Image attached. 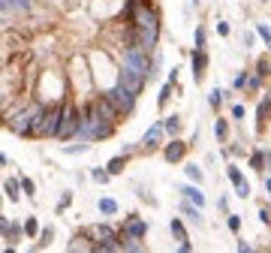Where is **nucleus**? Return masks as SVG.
Segmentation results:
<instances>
[{
    "mask_svg": "<svg viewBox=\"0 0 271 253\" xmlns=\"http://www.w3.org/2000/svg\"><path fill=\"white\" fill-rule=\"evenodd\" d=\"M9 229H12V223L6 220V217H3V214H0V235H3V238H6V235H9Z\"/></svg>",
    "mask_w": 271,
    "mask_h": 253,
    "instance_id": "nucleus-29",
    "label": "nucleus"
},
{
    "mask_svg": "<svg viewBox=\"0 0 271 253\" xmlns=\"http://www.w3.org/2000/svg\"><path fill=\"white\" fill-rule=\"evenodd\" d=\"M6 24H9V18H6V15H3V12H0V30H3V27H6Z\"/></svg>",
    "mask_w": 271,
    "mask_h": 253,
    "instance_id": "nucleus-39",
    "label": "nucleus"
},
{
    "mask_svg": "<svg viewBox=\"0 0 271 253\" xmlns=\"http://www.w3.org/2000/svg\"><path fill=\"white\" fill-rule=\"evenodd\" d=\"M127 160H130V154H127V151H124V154H118V157H111V160H108V166H106V169H108V175H121V172H124V166H127Z\"/></svg>",
    "mask_w": 271,
    "mask_h": 253,
    "instance_id": "nucleus-14",
    "label": "nucleus"
},
{
    "mask_svg": "<svg viewBox=\"0 0 271 253\" xmlns=\"http://www.w3.org/2000/svg\"><path fill=\"white\" fill-rule=\"evenodd\" d=\"M268 46H271V43H268Z\"/></svg>",
    "mask_w": 271,
    "mask_h": 253,
    "instance_id": "nucleus-44",
    "label": "nucleus"
},
{
    "mask_svg": "<svg viewBox=\"0 0 271 253\" xmlns=\"http://www.w3.org/2000/svg\"><path fill=\"white\" fill-rule=\"evenodd\" d=\"M0 205H3V196H0Z\"/></svg>",
    "mask_w": 271,
    "mask_h": 253,
    "instance_id": "nucleus-42",
    "label": "nucleus"
},
{
    "mask_svg": "<svg viewBox=\"0 0 271 253\" xmlns=\"http://www.w3.org/2000/svg\"><path fill=\"white\" fill-rule=\"evenodd\" d=\"M217 139H226V121H217Z\"/></svg>",
    "mask_w": 271,
    "mask_h": 253,
    "instance_id": "nucleus-34",
    "label": "nucleus"
},
{
    "mask_svg": "<svg viewBox=\"0 0 271 253\" xmlns=\"http://www.w3.org/2000/svg\"><path fill=\"white\" fill-rule=\"evenodd\" d=\"M268 163H271V157H268Z\"/></svg>",
    "mask_w": 271,
    "mask_h": 253,
    "instance_id": "nucleus-43",
    "label": "nucleus"
},
{
    "mask_svg": "<svg viewBox=\"0 0 271 253\" xmlns=\"http://www.w3.org/2000/svg\"><path fill=\"white\" fill-rule=\"evenodd\" d=\"M247 88H250V91H259V88H262V76H250V79H247Z\"/></svg>",
    "mask_w": 271,
    "mask_h": 253,
    "instance_id": "nucleus-30",
    "label": "nucleus"
},
{
    "mask_svg": "<svg viewBox=\"0 0 271 253\" xmlns=\"http://www.w3.org/2000/svg\"><path fill=\"white\" fill-rule=\"evenodd\" d=\"M259 76H262V79L268 76V60H259Z\"/></svg>",
    "mask_w": 271,
    "mask_h": 253,
    "instance_id": "nucleus-37",
    "label": "nucleus"
},
{
    "mask_svg": "<svg viewBox=\"0 0 271 253\" xmlns=\"http://www.w3.org/2000/svg\"><path fill=\"white\" fill-rule=\"evenodd\" d=\"M100 214H106V217L118 214V202H114V199H100Z\"/></svg>",
    "mask_w": 271,
    "mask_h": 253,
    "instance_id": "nucleus-18",
    "label": "nucleus"
},
{
    "mask_svg": "<svg viewBox=\"0 0 271 253\" xmlns=\"http://www.w3.org/2000/svg\"><path fill=\"white\" fill-rule=\"evenodd\" d=\"M88 151V142H82V145H63V154H85Z\"/></svg>",
    "mask_w": 271,
    "mask_h": 253,
    "instance_id": "nucleus-23",
    "label": "nucleus"
},
{
    "mask_svg": "<svg viewBox=\"0 0 271 253\" xmlns=\"http://www.w3.org/2000/svg\"><path fill=\"white\" fill-rule=\"evenodd\" d=\"M60 115H63V102H46L43 112L33 118L30 124V139H54L57 127H60Z\"/></svg>",
    "mask_w": 271,
    "mask_h": 253,
    "instance_id": "nucleus-1",
    "label": "nucleus"
},
{
    "mask_svg": "<svg viewBox=\"0 0 271 253\" xmlns=\"http://www.w3.org/2000/svg\"><path fill=\"white\" fill-rule=\"evenodd\" d=\"M6 163H9V160H6V154H0V166H6Z\"/></svg>",
    "mask_w": 271,
    "mask_h": 253,
    "instance_id": "nucleus-40",
    "label": "nucleus"
},
{
    "mask_svg": "<svg viewBox=\"0 0 271 253\" xmlns=\"http://www.w3.org/2000/svg\"><path fill=\"white\" fill-rule=\"evenodd\" d=\"M226 175H229V181H232V184H235L238 196H250V187H247V181H244V175H241L235 166H229V169H226Z\"/></svg>",
    "mask_w": 271,
    "mask_h": 253,
    "instance_id": "nucleus-12",
    "label": "nucleus"
},
{
    "mask_svg": "<svg viewBox=\"0 0 271 253\" xmlns=\"http://www.w3.org/2000/svg\"><path fill=\"white\" fill-rule=\"evenodd\" d=\"M52 238H54V229H52V226H46V229L40 232V247H46V244H52Z\"/></svg>",
    "mask_w": 271,
    "mask_h": 253,
    "instance_id": "nucleus-26",
    "label": "nucleus"
},
{
    "mask_svg": "<svg viewBox=\"0 0 271 253\" xmlns=\"http://www.w3.org/2000/svg\"><path fill=\"white\" fill-rule=\"evenodd\" d=\"M265 190H268V193H271V178H268V181H265Z\"/></svg>",
    "mask_w": 271,
    "mask_h": 253,
    "instance_id": "nucleus-41",
    "label": "nucleus"
},
{
    "mask_svg": "<svg viewBox=\"0 0 271 253\" xmlns=\"http://www.w3.org/2000/svg\"><path fill=\"white\" fill-rule=\"evenodd\" d=\"M181 214H184V217H190V220H196V223L202 220V217H199V205H193L190 199H184V202H181Z\"/></svg>",
    "mask_w": 271,
    "mask_h": 253,
    "instance_id": "nucleus-16",
    "label": "nucleus"
},
{
    "mask_svg": "<svg viewBox=\"0 0 271 253\" xmlns=\"http://www.w3.org/2000/svg\"><path fill=\"white\" fill-rule=\"evenodd\" d=\"M163 124H154L148 133H145V139H142V148L145 151H157V145H160V139H163Z\"/></svg>",
    "mask_w": 271,
    "mask_h": 253,
    "instance_id": "nucleus-8",
    "label": "nucleus"
},
{
    "mask_svg": "<svg viewBox=\"0 0 271 253\" xmlns=\"http://www.w3.org/2000/svg\"><path fill=\"white\" fill-rule=\"evenodd\" d=\"M118 82H121L127 91H133V94L139 97V94H142V88H145V82H148V76H145V72L130 69V66H121V69H118Z\"/></svg>",
    "mask_w": 271,
    "mask_h": 253,
    "instance_id": "nucleus-6",
    "label": "nucleus"
},
{
    "mask_svg": "<svg viewBox=\"0 0 271 253\" xmlns=\"http://www.w3.org/2000/svg\"><path fill=\"white\" fill-rule=\"evenodd\" d=\"M24 235H30V238L40 235V223H36V217H27V220H24Z\"/></svg>",
    "mask_w": 271,
    "mask_h": 253,
    "instance_id": "nucleus-20",
    "label": "nucleus"
},
{
    "mask_svg": "<svg viewBox=\"0 0 271 253\" xmlns=\"http://www.w3.org/2000/svg\"><path fill=\"white\" fill-rule=\"evenodd\" d=\"M196 49H205V27L196 30Z\"/></svg>",
    "mask_w": 271,
    "mask_h": 253,
    "instance_id": "nucleus-32",
    "label": "nucleus"
},
{
    "mask_svg": "<svg viewBox=\"0 0 271 253\" xmlns=\"http://www.w3.org/2000/svg\"><path fill=\"white\" fill-rule=\"evenodd\" d=\"M184 169H187V175H190V181H196V184H199V181H202V169H199L196 163H187Z\"/></svg>",
    "mask_w": 271,
    "mask_h": 253,
    "instance_id": "nucleus-22",
    "label": "nucleus"
},
{
    "mask_svg": "<svg viewBox=\"0 0 271 253\" xmlns=\"http://www.w3.org/2000/svg\"><path fill=\"white\" fill-rule=\"evenodd\" d=\"M205 66H208V54H205V49H193V76H196V82H202Z\"/></svg>",
    "mask_w": 271,
    "mask_h": 253,
    "instance_id": "nucleus-9",
    "label": "nucleus"
},
{
    "mask_svg": "<svg viewBox=\"0 0 271 253\" xmlns=\"http://www.w3.org/2000/svg\"><path fill=\"white\" fill-rule=\"evenodd\" d=\"M43 105H46V102L40 100V102H30L27 108H21V112H15V115L9 118V130H12L15 136H27V133H30V124H33V118L43 112Z\"/></svg>",
    "mask_w": 271,
    "mask_h": 253,
    "instance_id": "nucleus-5",
    "label": "nucleus"
},
{
    "mask_svg": "<svg viewBox=\"0 0 271 253\" xmlns=\"http://www.w3.org/2000/svg\"><path fill=\"white\" fill-rule=\"evenodd\" d=\"M18 181H21V190H24L27 196H33V193H36V187H33V181H30V178H18Z\"/></svg>",
    "mask_w": 271,
    "mask_h": 253,
    "instance_id": "nucleus-28",
    "label": "nucleus"
},
{
    "mask_svg": "<svg viewBox=\"0 0 271 253\" xmlns=\"http://www.w3.org/2000/svg\"><path fill=\"white\" fill-rule=\"evenodd\" d=\"M121 235H130V238H139V241H142V238L148 235V223L142 220V217H136V214H133L130 220L121 226Z\"/></svg>",
    "mask_w": 271,
    "mask_h": 253,
    "instance_id": "nucleus-7",
    "label": "nucleus"
},
{
    "mask_svg": "<svg viewBox=\"0 0 271 253\" xmlns=\"http://www.w3.org/2000/svg\"><path fill=\"white\" fill-rule=\"evenodd\" d=\"M256 30H259V36H262V40H265V43H271V30H268L265 24H259Z\"/></svg>",
    "mask_w": 271,
    "mask_h": 253,
    "instance_id": "nucleus-33",
    "label": "nucleus"
},
{
    "mask_svg": "<svg viewBox=\"0 0 271 253\" xmlns=\"http://www.w3.org/2000/svg\"><path fill=\"white\" fill-rule=\"evenodd\" d=\"M184 151H187V145H184L181 139H175V142H169V145H166L163 157H166L169 163H181V160H184Z\"/></svg>",
    "mask_w": 271,
    "mask_h": 253,
    "instance_id": "nucleus-10",
    "label": "nucleus"
},
{
    "mask_svg": "<svg viewBox=\"0 0 271 253\" xmlns=\"http://www.w3.org/2000/svg\"><path fill=\"white\" fill-rule=\"evenodd\" d=\"M172 85H175V82H169V85H166V88L160 91V97H157V105H160V108H163V105L169 102V94H172Z\"/></svg>",
    "mask_w": 271,
    "mask_h": 253,
    "instance_id": "nucleus-24",
    "label": "nucleus"
},
{
    "mask_svg": "<svg viewBox=\"0 0 271 253\" xmlns=\"http://www.w3.org/2000/svg\"><path fill=\"white\" fill-rule=\"evenodd\" d=\"M79 127H82V108H75L72 102H63V115H60V127H57L54 139H60V142L75 139L79 136Z\"/></svg>",
    "mask_w": 271,
    "mask_h": 253,
    "instance_id": "nucleus-4",
    "label": "nucleus"
},
{
    "mask_svg": "<svg viewBox=\"0 0 271 253\" xmlns=\"http://www.w3.org/2000/svg\"><path fill=\"white\" fill-rule=\"evenodd\" d=\"M226 226H229L232 232H238V229H241V220H238V214H229V217H226Z\"/></svg>",
    "mask_w": 271,
    "mask_h": 253,
    "instance_id": "nucleus-27",
    "label": "nucleus"
},
{
    "mask_svg": "<svg viewBox=\"0 0 271 253\" xmlns=\"http://www.w3.org/2000/svg\"><path fill=\"white\" fill-rule=\"evenodd\" d=\"M163 130H166L169 136H175V133L181 130V118H175V115H172V118H166V121H163Z\"/></svg>",
    "mask_w": 271,
    "mask_h": 253,
    "instance_id": "nucleus-21",
    "label": "nucleus"
},
{
    "mask_svg": "<svg viewBox=\"0 0 271 253\" xmlns=\"http://www.w3.org/2000/svg\"><path fill=\"white\" fill-rule=\"evenodd\" d=\"M169 229H172V235L178 238V250H181V253H187V250H190V238H187V229H184V223H181L178 217H175V220L169 223Z\"/></svg>",
    "mask_w": 271,
    "mask_h": 253,
    "instance_id": "nucleus-11",
    "label": "nucleus"
},
{
    "mask_svg": "<svg viewBox=\"0 0 271 253\" xmlns=\"http://www.w3.org/2000/svg\"><path fill=\"white\" fill-rule=\"evenodd\" d=\"M69 202H72V193H63V196H60V202H57V211H66V208H69Z\"/></svg>",
    "mask_w": 271,
    "mask_h": 253,
    "instance_id": "nucleus-31",
    "label": "nucleus"
},
{
    "mask_svg": "<svg viewBox=\"0 0 271 253\" xmlns=\"http://www.w3.org/2000/svg\"><path fill=\"white\" fill-rule=\"evenodd\" d=\"M250 166H253L256 172H262V169H265V154H250Z\"/></svg>",
    "mask_w": 271,
    "mask_h": 253,
    "instance_id": "nucleus-25",
    "label": "nucleus"
},
{
    "mask_svg": "<svg viewBox=\"0 0 271 253\" xmlns=\"http://www.w3.org/2000/svg\"><path fill=\"white\" fill-rule=\"evenodd\" d=\"M103 97H106V100H108V102L114 105V112H118L121 118L133 115V108H136V100H139V97H136L133 91H127V88H124L121 82H114V85H111V88H108V91H106Z\"/></svg>",
    "mask_w": 271,
    "mask_h": 253,
    "instance_id": "nucleus-3",
    "label": "nucleus"
},
{
    "mask_svg": "<svg viewBox=\"0 0 271 253\" xmlns=\"http://www.w3.org/2000/svg\"><path fill=\"white\" fill-rule=\"evenodd\" d=\"M181 193H184V199H190L193 205H199V208L205 205V196H202V190H199L196 184H187V187H184Z\"/></svg>",
    "mask_w": 271,
    "mask_h": 253,
    "instance_id": "nucleus-13",
    "label": "nucleus"
},
{
    "mask_svg": "<svg viewBox=\"0 0 271 253\" xmlns=\"http://www.w3.org/2000/svg\"><path fill=\"white\" fill-rule=\"evenodd\" d=\"M244 85H247V76H244V72H241V76L235 79V88H244Z\"/></svg>",
    "mask_w": 271,
    "mask_h": 253,
    "instance_id": "nucleus-38",
    "label": "nucleus"
},
{
    "mask_svg": "<svg viewBox=\"0 0 271 253\" xmlns=\"http://www.w3.org/2000/svg\"><path fill=\"white\" fill-rule=\"evenodd\" d=\"M91 178L97 181V184H106L111 175H108V169H106V166H94V169H91Z\"/></svg>",
    "mask_w": 271,
    "mask_h": 253,
    "instance_id": "nucleus-19",
    "label": "nucleus"
},
{
    "mask_svg": "<svg viewBox=\"0 0 271 253\" xmlns=\"http://www.w3.org/2000/svg\"><path fill=\"white\" fill-rule=\"evenodd\" d=\"M3 193H6V199H12V202H18V196H21V181H15V178H9L6 184H3Z\"/></svg>",
    "mask_w": 271,
    "mask_h": 253,
    "instance_id": "nucleus-15",
    "label": "nucleus"
},
{
    "mask_svg": "<svg viewBox=\"0 0 271 253\" xmlns=\"http://www.w3.org/2000/svg\"><path fill=\"white\" fill-rule=\"evenodd\" d=\"M66 250H94V244H91V235H88V238H85V235L72 238V241L66 244Z\"/></svg>",
    "mask_w": 271,
    "mask_h": 253,
    "instance_id": "nucleus-17",
    "label": "nucleus"
},
{
    "mask_svg": "<svg viewBox=\"0 0 271 253\" xmlns=\"http://www.w3.org/2000/svg\"><path fill=\"white\" fill-rule=\"evenodd\" d=\"M220 97H223L220 91H211V100H208V102H211V105H220Z\"/></svg>",
    "mask_w": 271,
    "mask_h": 253,
    "instance_id": "nucleus-36",
    "label": "nucleus"
},
{
    "mask_svg": "<svg viewBox=\"0 0 271 253\" xmlns=\"http://www.w3.org/2000/svg\"><path fill=\"white\" fill-rule=\"evenodd\" d=\"M217 33H220V36H229V24H226V21H220V24H217Z\"/></svg>",
    "mask_w": 271,
    "mask_h": 253,
    "instance_id": "nucleus-35",
    "label": "nucleus"
},
{
    "mask_svg": "<svg viewBox=\"0 0 271 253\" xmlns=\"http://www.w3.org/2000/svg\"><path fill=\"white\" fill-rule=\"evenodd\" d=\"M114 133V124L111 121H106L97 108H94V102L88 105V108H82V127H79V139H85V142H103V139H108Z\"/></svg>",
    "mask_w": 271,
    "mask_h": 253,
    "instance_id": "nucleus-2",
    "label": "nucleus"
}]
</instances>
